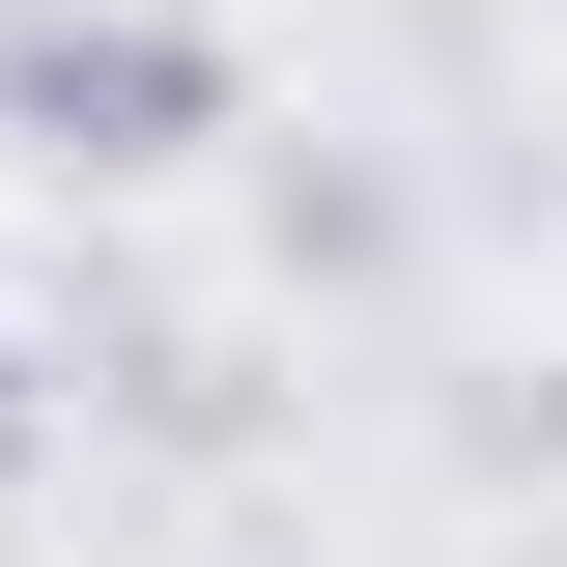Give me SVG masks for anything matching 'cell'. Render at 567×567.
Masks as SVG:
<instances>
[{"label":"cell","mask_w":567,"mask_h":567,"mask_svg":"<svg viewBox=\"0 0 567 567\" xmlns=\"http://www.w3.org/2000/svg\"><path fill=\"white\" fill-rule=\"evenodd\" d=\"M0 142H29V171H199L227 142V29H171V0H29V29H0Z\"/></svg>","instance_id":"1"},{"label":"cell","mask_w":567,"mask_h":567,"mask_svg":"<svg viewBox=\"0 0 567 567\" xmlns=\"http://www.w3.org/2000/svg\"><path fill=\"white\" fill-rule=\"evenodd\" d=\"M29 454H58V369H29V341H0V483H29Z\"/></svg>","instance_id":"2"}]
</instances>
